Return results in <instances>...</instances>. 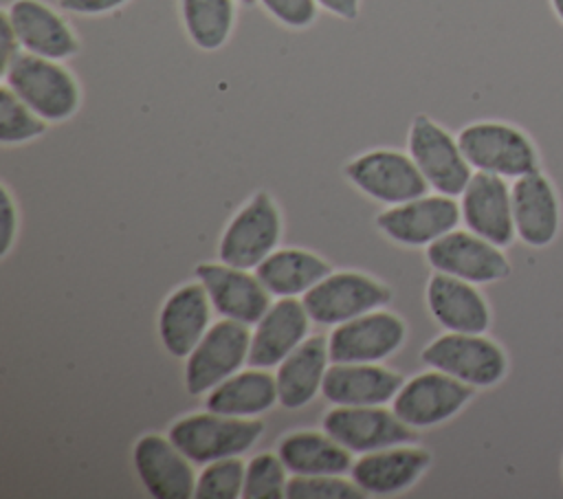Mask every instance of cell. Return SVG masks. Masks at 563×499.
Returning <instances> with one entry per match:
<instances>
[{"mask_svg": "<svg viewBox=\"0 0 563 499\" xmlns=\"http://www.w3.org/2000/svg\"><path fill=\"white\" fill-rule=\"evenodd\" d=\"M515 231L528 246H548L561 222L559 198L545 174L539 169L515 178L512 187Z\"/></svg>", "mask_w": 563, "mask_h": 499, "instance_id": "23", "label": "cell"}, {"mask_svg": "<svg viewBox=\"0 0 563 499\" xmlns=\"http://www.w3.org/2000/svg\"><path fill=\"white\" fill-rule=\"evenodd\" d=\"M0 48H2V68L7 64H11V59L22 51L18 37H15V31L11 26V20L7 18V13L2 11L0 15Z\"/></svg>", "mask_w": 563, "mask_h": 499, "instance_id": "37", "label": "cell"}, {"mask_svg": "<svg viewBox=\"0 0 563 499\" xmlns=\"http://www.w3.org/2000/svg\"><path fill=\"white\" fill-rule=\"evenodd\" d=\"M251 330L246 323L220 319L211 323L185 361V387L191 396H202L249 363Z\"/></svg>", "mask_w": 563, "mask_h": 499, "instance_id": "7", "label": "cell"}, {"mask_svg": "<svg viewBox=\"0 0 563 499\" xmlns=\"http://www.w3.org/2000/svg\"><path fill=\"white\" fill-rule=\"evenodd\" d=\"M431 453L420 446L396 444L363 453L350 468L354 484L369 497H387L413 486L429 468Z\"/></svg>", "mask_w": 563, "mask_h": 499, "instance_id": "20", "label": "cell"}, {"mask_svg": "<svg viewBox=\"0 0 563 499\" xmlns=\"http://www.w3.org/2000/svg\"><path fill=\"white\" fill-rule=\"evenodd\" d=\"M345 178L365 196L383 204H400L424 196L429 185L409 152L378 147L358 154L345 167Z\"/></svg>", "mask_w": 563, "mask_h": 499, "instance_id": "9", "label": "cell"}, {"mask_svg": "<svg viewBox=\"0 0 563 499\" xmlns=\"http://www.w3.org/2000/svg\"><path fill=\"white\" fill-rule=\"evenodd\" d=\"M462 220L460 204L453 196H418L413 200L391 204L376 215V226L396 244L429 246Z\"/></svg>", "mask_w": 563, "mask_h": 499, "instance_id": "13", "label": "cell"}, {"mask_svg": "<svg viewBox=\"0 0 563 499\" xmlns=\"http://www.w3.org/2000/svg\"><path fill=\"white\" fill-rule=\"evenodd\" d=\"M128 2L130 0H57L59 9L73 15H106Z\"/></svg>", "mask_w": 563, "mask_h": 499, "instance_id": "35", "label": "cell"}, {"mask_svg": "<svg viewBox=\"0 0 563 499\" xmlns=\"http://www.w3.org/2000/svg\"><path fill=\"white\" fill-rule=\"evenodd\" d=\"M407 339L405 321L383 308L334 325L328 336L332 363H380Z\"/></svg>", "mask_w": 563, "mask_h": 499, "instance_id": "12", "label": "cell"}, {"mask_svg": "<svg viewBox=\"0 0 563 499\" xmlns=\"http://www.w3.org/2000/svg\"><path fill=\"white\" fill-rule=\"evenodd\" d=\"M427 259L433 270L471 284H490L510 275V264L501 246L473 231H449L427 246Z\"/></svg>", "mask_w": 563, "mask_h": 499, "instance_id": "15", "label": "cell"}, {"mask_svg": "<svg viewBox=\"0 0 563 499\" xmlns=\"http://www.w3.org/2000/svg\"><path fill=\"white\" fill-rule=\"evenodd\" d=\"M48 127L35 110H31L9 86L0 90V143L20 145L42 136Z\"/></svg>", "mask_w": 563, "mask_h": 499, "instance_id": "30", "label": "cell"}, {"mask_svg": "<svg viewBox=\"0 0 563 499\" xmlns=\"http://www.w3.org/2000/svg\"><path fill=\"white\" fill-rule=\"evenodd\" d=\"M552 2V9L556 13V18L563 22V0H550Z\"/></svg>", "mask_w": 563, "mask_h": 499, "instance_id": "39", "label": "cell"}, {"mask_svg": "<svg viewBox=\"0 0 563 499\" xmlns=\"http://www.w3.org/2000/svg\"><path fill=\"white\" fill-rule=\"evenodd\" d=\"M427 306L431 317L449 332H486L490 325V310L475 284L433 273L427 284Z\"/></svg>", "mask_w": 563, "mask_h": 499, "instance_id": "24", "label": "cell"}, {"mask_svg": "<svg viewBox=\"0 0 563 499\" xmlns=\"http://www.w3.org/2000/svg\"><path fill=\"white\" fill-rule=\"evenodd\" d=\"M211 310L213 303L200 281L183 284L169 292L158 312L163 347L176 358H187L211 328Z\"/></svg>", "mask_w": 563, "mask_h": 499, "instance_id": "19", "label": "cell"}, {"mask_svg": "<svg viewBox=\"0 0 563 499\" xmlns=\"http://www.w3.org/2000/svg\"><path fill=\"white\" fill-rule=\"evenodd\" d=\"M282 240V215L268 191H255L231 218L218 242V259L240 268L262 264Z\"/></svg>", "mask_w": 563, "mask_h": 499, "instance_id": "5", "label": "cell"}, {"mask_svg": "<svg viewBox=\"0 0 563 499\" xmlns=\"http://www.w3.org/2000/svg\"><path fill=\"white\" fill-rule=\"evenodd\" d=\"M196 277L205 286L213 310L246 325H255L271 308V292L249 268L224 262H202L196 266Z\"/></svg>", "mask_w": 563, "mask_h": 499, "instance_id": "14", "label": "cell"}, {"mask_svg": "<svg viewBox=\"0 0 563 499\" xmlns=\"http://www.w3.org/2000/svg\"><path fill=\"white\" fill-rule=\"evenodd\" d=\"M460 211L468 231L501 248L508 246L517 235L512 218V193L504 176L473 171L468 185L462 191Z\"/></svg>", "mask_w": 563, "mask_h": 499, "instance_id": "16", "label": "cell"}, {"mask_svg": "<svg viewBox=\"0 0 563 499\" xmlns=\"http://www.w3.org/2000/svg\"><path fill=\"white\" fill-rule=\"evenodd\" d=\"M238 0H180L183 29L200 51L222 48L235 24Z\"/></svg>", "mask_w": 563, "mask_h": 499, "instance_id": "29", "label": "cell"}, {"mask_svg": "<svg viewBox=\"0 0 563 499\" xmlns=\"http://www.w3.org/2000/svg\"><path fill=\"white\" fill-rule=\"evenodd\" d=\"M475 393V387L440 372H422L402 382L391 400V411L413 429L435 426L453 418Z\"/></svg>", "mask_w": 563, "mask_h": 499, "instance_id": "11", "label": "cell"}, {"mask_svg": "<svg viewBox=\"0 0 563 499\" xmlns=\"http://www.w3.org/2000/svg\"><path fill=\"white\" fill-rule=\"evenodd\" d=\"M286 466L277 453H260L249 459L244 475V499H282L286 497Z\"/></svg>", "mask_w": 563, "mask_h": 499, "instance_id": "32", "label": "cell"}, {"mask_svg": "<svg viewBox=\"0 0 563 499\" xmlns=\"http://www.w3.org/2000/svg\"><path fill=\"white\" fill-rule=\"evenodd\" d=\"M136 475L154 499H189L196 492L191 459L167 437L145 433L132 451Z\"/></svg>", "mask_w": 563, "mask_h": 499, "instance_id": "17", "label": "cell"}, {"mask_svg": "<svg viewBox=\"0 0 563 499\" xmlns=\"http://www.w3.org/2000/svg\"><path fill=\"white\" fill-rule=\"evenodd\" d=\"M238 2H240V4H246V7H253L257 0H238Z\"/></svg>", "mask_w": 563, "mask_h": 499, "instance_id": "40", "label": "cell"}, {"mask_svg": "<svg viewBox=\"0 0 563 499\" xmlns=\"http://www.w3.org/2000/svg\"><path fill=\"white\" fill-rule=\"evenodd\" d=\"M328 273H332V266L317 253L303 248H275L255 266V275L277 299L303 297Z\"/></svg>", "mask_w": 563, "mask_h": 499, "instance_id": "28", "label": "cell"}, {"mask_svg": "<svg viewBox=\"0 0 563 499\" xmlns=\"http://www.w3.org/2000/svg\"><path fill=\"white\" fill-rule=\"evenodd\" d=\"M319 9L341 18V20H354L361 11V0H317Z\"/></svg>", "mask_w": 563, "mask_h": 499, "instance_id": "38", "label": "cell"}, {"mask_svg": "<svg viewBox=\"0 0 563 499\" xmlns=\"http://www.w3.org/2000/svg\"><path fill=\"white\" fill-rule=\"evenodd\" d=\"M262 433L264 422L257 418H238L205 409L202 413H189L176 420L167 435L194 464L205 466L246 453Z\"/></svg>", "mask_w": 563, "mask_h": 499, "instance_id": "2", "label": "cell"}, {"mask_svg": "<svg viewBox=\"0 0 563 499\" xmlns=\"http://www.w3.org/2000/svg\"><path fill=\"white\" fill-rule=\"evenodd\" d=\"M321 426L350 453L358 455L396 444H413L418 440L416 429L402 422L394 411H387L383 404H334V409L323 415Z\"/></svg>", "mask_w": 563, "mask_h": 499, "instance_id": "10", "label": "cell"}, {"mask_svg": "<svg viewBox=\"0 0 563 499\" xmlns=\"http://www.w3.org/2000/svg\"><path fill=\"white\" fill-rule=\"evenodd\" d=\"M2 11L11 20L22 51L59 62L79 53V37L75 29L48 2L13 0Z\"/></svg>", "mask_w": 563, "mask_h": 499, "instance_id": "18", "label": "cell"}, {"mask_svg": "<svg viewBox=\"0 0 563 499\" xmlns=\"http://www.w3.org/2000/svg\"><path fill=\"white\" fill-rule=\"evenodd\" d=\"M244 475H246V464L240 459V455L209 462L196 477L194 497L238 499L242 497V490H244Z\"/></svg>", "mask_w": 563, "mask_h": 499, "instance_id": "31", "label": "cell"}, {"mask_svg": "<svg viewBox=\"0 0 563 499\" xmlns=\"http://www.w3.org/2000/svg\"><path fill=\"white\" fill-rule=\"evenodd\" d=\"M18 229V213L11 202V193L7 187H2V255L9 253L13 244V235Z\"/></svg>", "mask_w": 563, "mask_h": 499, "instance_id": "36", "label": "cell"}, {"mask_svg": "<svg viewBox=\"0 0 563 499\" xmlns=\"http://www.w3.org/2000/svg\"><path fill=\"white\" fill-rule=\"evenodd\" d=\"M288 499H363L367 497L354 479L343 475H290L286 486Z\"/></svg>", "mask_w": 563, "mask_h": 499, "instance_id": "33", "label": "cell"}, {"mask_svg": "<svg viewBox=\"0 0 563 499\" xmlns=\"http://www.w3.org/2000/svg\"><path fill=\"white\" fill-rule=\"evenodd\" d=\"M257 4L288 29H308L319 15L317 0H257Z\"/></svg>", "mask_w": 563, "mask_h": 499, "instance_id": "34", "label": "cell"}, {"mask_svg": "<svg viewBox=\"0 0 563 499\" xmlns=\"http://www.w3.org/2000/svg\"><path fill=\"white\" fill-rule=\"evenodd\" d=\"M389 299L391 290L383 281L358 270H332L301 297L310 319L319 325L345 323L383 308Z\"/></svg>", "mask_w": 563, "mask_h": 499, "instance_id": "8", "label": "cell"}, {"mask_svg": "<svg viewBox=\"0 0 563 499\" xmlns=\"http://www.w3.org/2000/svg\"><path fill=\"white\" fill-rule=\"evenodd\" d=\"M2 84L48 123L70 119L81 103L75 75L59 59L26 51H20L11 64L2 68Z\"/></svg>", "mask_w": 563, "mask_h": 499, "instance_id": "1", "label": "cell"}, {"mask_svg": "<svg viewBox=\"0 0 563 499\" xmlns=\"http://www.w3.org/2000/svg\"><path fill=\"white\" fill-rule=\"evenodd\" d=\"M402 376L376 363H332L321 393L339 407H365L391 402L402 387Z\"/></svg>", "mask_w": 563, "mask_h": 499, "instance_id": "22", "label": "cell"}, {"mask_svg": "<svg viewBox=\"0 0 563 499\" xmlns=\"http://www.w3.org/2000/svg\"><path fill=\"white\" fill-rule=\"evenodd\" d=\"M328 339L321 334L308 336L277 365V398L284 409H301L321 391L330 367Z\"/></svg>", "mask_w": 563, "mask_h": 499, "instance_id": "25", "label": "cell"}, {"mask_svg": "<svg viewBox=\"0 0 563 499\" xmlns=\"http://www.w3.org/2000/svg\"><path fill=\"white\" fill-rule=\"evenodd\" d=\"M275 402H279L275 376L253 365L235 372L205 396V409L238 418H257Z\"/></svg>", "mask_w": 563, "mask_h": 499, "instance_id": "26", "label": "cell"}, {"mask_svg": "<svg viewBox=\"0 0 563 499\" xmlns=\"http://www.w3.org/2000/svg\"><path fill=\"white\" fill-rule=\"evenodd\" d=\"M407 152L424 176L427 185L444 196H462L473 176L457 136L427 114H416L409 134Z\"/></svg>", "mask_w": 563, "mask_h": 499, "instance_id": "4", "label": "cell"}, {"mask_svg": "<svg viewBox=\"0 0 563 499\" xmlns=\"http://www.w3.org/2000/svg\"><path fill=\"white\" fill-rule=\"evenodd\" d=\"M422 363L471 387H490L506 376L504 350L477 332H446L433 339L420 354Z\"/></svg>", "mask_w": 563, "mask_h": 499, "instance_id": "6", "label": "cell"}, {"mask_svg": "<svg viewBox=\"0 0 563 499\" xmlns=\"http://www.w3.org/2000/svg\"><path fill=\"white\" fill-rule=\"evenodd\" d=\"M310 314L297 297H279L251 332L249 365L277 367L297 345L308 339Z\"/></svg>", "mask_w": 563, "mask_h": 499, "instance_id": "21", "label": "cell"}, {"mask_svg": "<svg viewBox=\"0 0 563 499\" xmlns=\"http://www.w3.org/2000/svg\"><path fill=\"white\" fill-rule=\"evenodd\" d=\"M460 147L475 171L519 178L539 169V154L530 136L504 121H475L460 130Z\"/></svg>", "mask_w": 563, "mask_h": 499, "instance_id": "3", "label": "cell"}, {"mask_svg": "<svg viewBox=\"0 0 563 499\" xmlns=\"http://www.w3.org/2000/svg\"><path fill=\"white\" fill-rule=\"evenodd\" d=\"M277 455L290 475H345L354 464V453L325 431H292L279 440Z\"/></svg>", "mask_w": 563, "mask_h": 499, "instance_id": "27", "label": "cell"}]
</instances>
